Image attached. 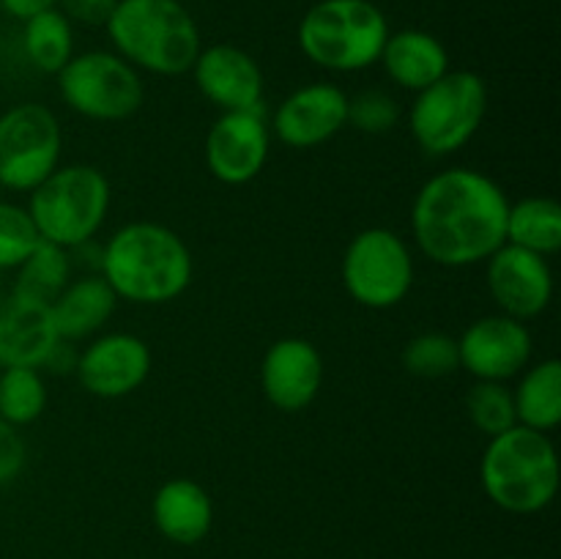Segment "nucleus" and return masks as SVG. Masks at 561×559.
Returning a JSON list of instances; mask_svg holds the SVG:
<instances>
[{"label":"nucleus","instance_id":"1","mask_svg":"<svg viewBox=\"0 0 561 559\" xmlns=\"http://www.w3.org/2000/svg\"><path fill=\"white\" fill-rule=\"evenodd\" d=\"M510 201L491 175L449 168L420 186L411 206V233L422 255L447 269L485 263L507 244Z\"/></svg>","mask_w":561,"mask_h":559},{"label":"nucleus","instance_id":"2","mask_svg":"<svg viewBox=\"0 0 561 559\" xmlns=\"http://www.w3.org/2000/svg\"><path fill=\"white\" fill-rule=\"evenodd\" d=\"M192 252L173 228L129 223L99 250V274L113 294L131 305H168L192 283Z\"/></svg>","mask_w":561,"mask_h":559},{"label":"nucleus","instance_id":"3","mask_svg":"<svg viewBox=\"0 0 561 559\" xmlns=\"http://www.w3.org/2000/svg\"><path fill=\"white\" fill-rule=\"evenodd\" d=\"M104 31L113 53L157 77L190 75L203 49L195 16L181 0H118Z\"/></svg>","mask_w":561,"mask_h":559},{"label":"nucleus","instance_id":"4","mask_svg":"<svg viewBox=\"0 0 561 559\" xmlns=\"http://www.w3.org/2000/svg\"><path fill=\"white\" fill-rule=\"evenodd\" d=\"M480 480L485 497L504 513L535 515L546 510L559 491V455L551 436L513 425L488 438Z\"/></svg>","mask_w":561,"mask_h":559},{"label":"nucleus","instance_id":"5","mask_svg":"<svg viewBox=\"0 0 561 559\" xmlns=\"http://www.w3.org/2000/svg\"><path fill=\"white\" fill-rule=\"evenodd\" d=\"M389 22L373 0H318L299 22V47L318 69H370L381 58Z\"/></svg>","mask_w":561,"mask_h":559},{"label":"nucleus","instance_id":"6","mask_svg":"<svg viewBox=\"0 0 561 559\" xmlns=\"http://www.w3.org/2000/svg\"><path fill=\"white\" fill-rule=\"evenodd\" d=\"M27 214L38 230V239L64 250L93 241L110 212V181L93 164L55 168L42 184L27 192Z\"/></svg>","mask_w":561,"mask_h":559},{"label":"nucleus","instance_id":"7","mask_svg":"<svg viewBox=\"0 0 561 559\" xmlns=\"http://www.w3.org/2000/svg\"><path fill=\"white\" fill-rule=\"evenodd\" d=\"M488 113V85L469 69H449L414 93L409 129L427 157H449L480 132Z\"/></svg>","mask_w":561,"mask_h":559},{"label":"nucleus","instance_id":"8","mask_svg":"<svg viewBox=\"0 0 561 559\" xmlns=\"http://www.w3.org/2000/svg\"><path fill=\"white\" fill-rule=\"evenodd\" d=\"M55 77L66 107L88 121H126L146 102L140 71L110 49L75 53Z\"/></svg>","mask_w":561,"mask_h":559},{"label":"nucleus","instance_id":"9","mask_svg":"<svg viewBox=\"0 0 561 559\" xmlns=\"http://www.w3.org/2000/svg\"><path fill=\"white\" fill-rule=\"evenodd\" d=\"M343 285L356 305L389 310L414 285V258L403 236L389 228H365L348 241L343 255Z\"/></svg>","mask_w":561,"mask_h":559},{"label":"nucleus","instance_id":"10","mask_svg":"<svg viewBox=\"0 0 561 559\" xmlns=\"http://www.w3.org/2000/svg\"><path fill=\"white\" fill-rule=\"evenodd\" d=\"M58 115L47 104L22 102L0 115V186L33 192L60 164Z\"/></svg>","mask_w":561,"mask_h":559},{"label":"nucleus","instance_id":"11","mask_svg":"<svg viewBox=\"0 0 561 559\" xmlns=\"http://www.w3.org/2000/svg\"><path fill=\"white\" fill-rule=\"evenodd\" d=\"M531 332L524 321L504 312L477 318L458 338V360L477 381L518 378L531 360Z\"/></svg>","mask_w":561,"mask_h":559},{"label":"nucleus","instance_id":"12","mask_svg":"<svg viewBox=\"0 0 561 559\" xmlns=\"http://www.w3.org/2000/svg\"><path fill=\"white\" fill-rule=\"evenodd\" d=\"M151 373V349L131 332L96 334L77 354L75 376L88 395L118 400L137 392Z\"/></svg>","mask_w":561,"mask_h":559},{"label":"nucleus","instance_id":"13","mask_svg":"<svg viewBox=\"0 0 561 559\" xmlns=\"http://www.w3.org/2000/svg\"><path fill=\"white\" fill-rule=\"evenodd\" d=\"M272 129L263 110L222 113L206 135V168L219 184H250L266 168Z\"/></svg>","mask_w":561,"mask_h":559},{"label":"nucleus","instance_id":"14","mask_svg":"<svg viewBox=\"0 0 561 559\" xmlns=\"http://www.w3.org/2000/svg\"><path fill=\"white\" fill-rule=\"evenodd\" d=\"M485 280L499 312L524 323L540 318L553 299V272L548 258L515 244H502L488 258Z\"/></svg>","mask_w":561,"mask_h":559},{"label":"nucleus","instance_id":"15","mask_svg":"<svg viewBox=\"0 0 561 559\" xmlns=\"http://www.w3.org/2000/svg\"><path fill=\"white\" fill-rule=\"evenodd\" d=\"M348 126V93L332 82H310L279 102L268 129L288 148H316Z\"/></svg>","mask_w":561,"mask_h":559},{"label":"nucleus","instance_id":"16","mask_svg":"<svg viewBox=\"0 0 561 559\" xmlns=\"http://www.w3.org/2000/svg\"><path fill=\"white\" fill-rule=\"evenodd\" d=\"M195 85L214 107L222 113H239V110H263V71L257 60L247 49L236 44H211L197 53L192 66Z\"/></svg>","mask_w":561,"mask_h":559},{"label":"nucleus","instance_id":"17","mask_svg":"<svg viewBox=\"0 0 561 559\" xmlns=\"http://www.w3.org/2000/svg\"><path fill=\"white\" fill-rule=\"evenodd\" d=\"M323 384V356L310 340L283 338L268 345L261 362V389L279 411H305Z\"/></svg>","mask_w":561,"mask_h":559},{"label":"nucleus","instance_id":"18","mask_svg":"<svg viewBox=\"0 0 561 559\" xmlns=\"http://www.w3.org/2000/svg\"><path fill=\"white\" fill-rule=\"evenodd\" d=\"M60 343L53 312L14 296L0 305V367H44Z\"/></svg>","mask_w":561,"mask_h":559},{"label":"nucleus","instance_id":"19","mask_svg":"<svg viewBox=\"0 0 561 559\" xmlns=\"http://www.w3.org/2000/svg\"><path fill=\"white\" fill-rule=\"evenodd\" d=\"M153 524L179 546H195L211 532L214 504L206 488L190 477H175L153 493Z\"/></svg>","mask_w":561,"mask_h":559},{"label":"nucleus","instance_id":"20","mask_svg":"<svg viewBox=\"0 0 561 559\" xmlns=\"http://www.w3.org/2000/svg\"><path fill=\"white\" fill-rule=\"evenodd\" d=\"M378 64L398 88L420 93L449 71V53L433 33L409 27L389 33Z\"/></svg>","mask_w":561,"mask_h":559},{"label":"nucleus","instance_id":"21","mask_svg":"<svg viewBox=\"0 0 561 559\" xmlns=\"http://www.w3.org/2000/svg\"><path fill=\"white\" fill-rule=\"evenodd\" d=\"M115 305H118V296L113 294L107 280L99 272H88L66 283L58 299L49 305V312H53L60 340L75 343V340H85L102 332L104 323L113 318Z\"/></svg>","mask_w":561,"mask_h":559},{"label":"nucleus","instance_id":"22","mask_svg":"<svg viewBox=\"0 0 561 559\" xmlns=\"http://www.w3.org/2000/svg\"><path fill=\"white\" fill-rule=\"evenodd\" d=\"M513 400L518 425L551 433L561 422V362L551 356L526 365L513 387Z\"/></svg>","mask_w":561,"mask_h":559},{"label":"nucleus","instance_id":"23","mask_svg":"<svg viewBox=\"0 0 561 559\" xmlns=\"http://www.w3.org/2000/svg\"><path fill=\"white\" fill-rule=\"evenodd\" d=\"M507 244L537 252L542 258L561 250V206L553 197L531 195L510 203Z\"/></svg>","mask_w":561,"mask_h":559},{"label":"nucleus","instance_id":"24","mask_svg":"<svg viewBox=\"0 0 561 559\" xmlns=\"http://www.w3.org/2000/svg\"><path fill=\"white\" fill-rule=\"evenodd\" d=\"M71 280L69 250L49 241H38L36 250L16 266V280L11 296L31 305L49 307Z\"/></svg>","mask_w":561,"mask_h":559},{"label":"nucleus","instance_id":"25","mask_svg":"<svg viewBox=\"0 0 561 559\" xmlns=\"http://www.w3.org/2000/svg\"><path fill=\"white\" fill-rule=\"evenodd\" d=\"M22 47L33 69L44 75H58L75 55V25L58 9L25 20Z\"/></svg>","mask_w":561,"mask_h":559},{"label":"nucleus","instance_id":"26","mask_svg":"<svg viewBox=\"0 0 561 559\" xmlns=\"http://www.w3.org/2000/svg\"><path fill=\"white\" fill-rule=\"evenodd\" d=\"M47 409V384L36 367L0 370V420L22 427L36 422Z\"/></svg>","mask_w":561,"mask_h":559},{"label":"nucleus","instance_id":"27","mask_svg":"<svg viewBox=\"0 0 561 559\" xmlns=\"http://www.w3.org/2000/svg\"><path fill=\"white\" fill-rule=\"evenodd\" d=\"M466 414H469L471 425L485 433L488 438L510 431L513 425H518L513 387H507L504 381H477L466 395Z\"/></svg>","mask_w":561,"mask_h":559},{"label":"nucleus","instance_id":"28","mask_svg":"<svg viewBox=\"0 0 561 559\" xmlns=\"http://www.w3.org/2000/svg\"><path fill=\"white\" fill-rule=\"evenodd\" d=\"M405 370L416 378H444L460 370L458 338L444 332H422L403 345L400 354Z\"/></svg>","mask_w":561,"mask_h":559},{"label":"nucleus","instance_id":"29","mask_svg":"<svg viewBox=\"0 0 561 559\" xmlns=\"http://www.w3.org/2000/svg\"><path fill=\"white\" fill-rule=\"evenodd\" d=\"M38 230L27 208L0 201V269H16L38 244Z\"/></svg>","mask_w":561,"mask_h":559},{"label":"nucleus","instance_id":"30","mask_svg":"<svg viewBox=\"0 0 561 559\" xmlns=\"http://www.w3.org/2000/svg\"><path fill=\"white\" fill-rule=\"evenodd\" d=\"M400 104L392 93L367 88V91L348 96V124L365 135H387L398 126Z\"/></svg>","mask_w":561,"mask_h":559},{"label":"nucleus","instance_id":"31","mask_svg":"<svg viewBox=\"0 0 561 559\" xmlns=\"http://www.w3.org/2000/svg\"><path fill=\"white\" fill-rule=\"evenodd\" d=\"M118 0H58L55 9L71 22V25L104 27L113 16Z\"/></svg>","mask_w":561,"mask_h":559},{"label":"nucleus","instance_id":"32","mask_svg":"<svg viewBox=\"0 0 561 559\" xmlns=\"http://www.w3.org/2000/svg\"><path fill=\"white\" fill-rule=\"evenodd\" d=\"M25 442H22L20 431L9 422L0 420V486L16 480V475L25 466Z\"/></svg>","mask_w":561,"mask_h":559},{"label":"nucleus","instance_id":"33","mask_svg":"<svg viewBox=\"0 0 561 559\" xmlns=\"http://www.w3.org/2000/svg\"><path fill=\"white\" fill-rule=\"evenodd\" d=\"M3 11L14 20H31V16L42 14V11H49L58 5V0H0Z\"/></svg>","mask_w":561,"mask_h":559}]
</instances>
